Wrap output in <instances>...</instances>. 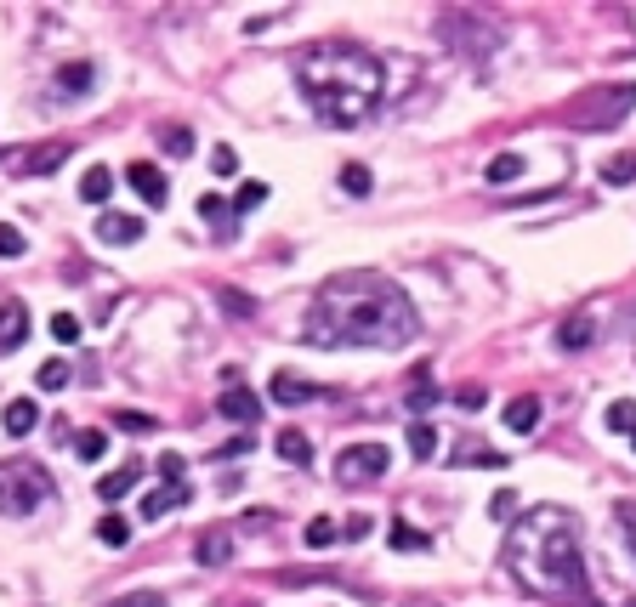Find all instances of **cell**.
<instances>
[{
    "label": "cell",
    "mask_w": 636,
    "mask_h": 607,
    "mask_svg": "<svg viewBox=\"0 0 636 607\" xmlns=\"http://www.w3.org/2000/svg\"><path fill=\"white\" fill-rule=\"evenodd\" d=\"M415 335H421V318H415L409 290L392 273H375V267L324 278L313 295V313L301 324V341L324 352H341V347L398 352Z\"/></svg>",
    "instance_id": "1"
},
{
    "label": "cell",
    "mask_w": 636,
    "mask_h": 607,
    "mask_svg": "<svg viewBox=\"0 0 636 607\" xmlns=\"http://www.w3.org/2000/svg\"><path fill=\"white\" fill-rule=\"evenodd\" d=\"M506 573L529 596L546 602H585L591 573H585V539L580 517L568 505H529L506 528Z\"/></svg>",
    "instance_id": "2"
},
{
    "label": "cell",
    "mask_w": 636,
    "mask_h": 607,
    "mask_svg": "<svg viewBox=\"0 0 636 607\" xmlns=\"http://www.w3.org/2000/svg\"><path fill=\"white\" fill-rule=\"evenodd\" d=\"M296 86L307 97V108L318 114V125L353 131L381 108L387 74H381V57L353 46V40H318L296 57Z\"/></svg>",
    "instance_id": "3"
},
{
    "label": "cell",
    "mask_w": 636,
    "mask_h": 607,
    "mask_svg": "<svg viewBox=\"0 0 636 607\" xmlns=\"http://www.w3.org/2000/svg\"><path fill=\"white\" fill-rule=\"evenodd\" d=\"M46 494H52V471L40 466V460H6V466H0V511H6V517L40 511Z\"/></svg>",
    "instance_id": "4"
},
{
    "label": "cell",
    "mask_w": 636,
    "mask_h": 607,
    "mask_svg": "<svg viewBox=\"0 0 636 607\" xmlns=\"http://www.w3.org/2000/svg\"><path fill=\"white\" fill-rule=\"evenodd\" d=\"M636 108V80H619V86H602L591 91V97H580L574 103V120L585 125V131H619V120Z\"/></svg>",
    "instance_id": "5"
},
{
    "label": "cell",
    "mask_w": 636,
    "mask_h": 607,
    "mask_svg": "<svg viewBox=\"0 0 636 607\" xmlns=\"http://www.w3.org/2000/svg\"><path fill=\"white\" fill-rule=\"evenodd\" d=\"M387 466H392L387 443H353V449L336 454V483H347V488L375 483V477H387Z\"/></svg>",
    "instance_id": "6"
},
{
    "label": "cell",
    "mask_w": 636,
    "mask_h": 607,
    "mask_svg": "<svg viewBox=\"0 0 636 607\" xmlns=\"http://www.w3.org/2000/svg\"><path fill=\"white\" fill-rule=\"evenodd\" d=\"M125 188L137 193L148 210H159L165 199H171V182H165V171H159V165H148V159H131V165H125Z\"/></svg>",
    "instance_id": "7"
},
{
    "label": "cell",
    "mask_w": 636,
    "mask_h": 607,
    "mask_svg": "<svg viewBox=\"0 0 636 607\" xmlns=\"http://www.w3.org/2000/svg\"><path fill=\"white\" fill-rule=\"evenodd\" d=\"M330 392L313 381H301V375H290V369H279L273 375V403H284V409H307V403H324Z\"/></svg>",
    "instance_id": "8"
},
{
    "label": "cell",
    "mask_w": 636,
    "mask_h": 607,
    "mask_svg": "<svg viewBox=\"0 0 636 607\" xmlns=\"http://www.w3.org/2000/svg\"><path fill=\"white\" fill-rule=\"evenodd\" d=\"M216 409H222V420H233V426H256V420H262V398H256V392H245L239 381L222 392V403H216Z\"/></svg>",
    "instance_id": "9"
},
{
    "label": "cell",
    "mask_w": 636,
    "mask_h": 607,
    "mask_svg": "<svg viewBox=\"0 0 636 607\" xmlns=\"http://www.w3.org/2000/svg\"><path fill=\"white\" fill-rule=\"evenodd\" d=\"M29 341V307L23 301H0V358Z\"/></svg>",
    "instance_id": "10"
},
{
    "label": "cell",
    "mask_w": 636,
    "mask_h": 607,
    "mask_svg": "<svg viewBox=\"0 0 636 607\" xmlns=\"http://www.w3.org/2000/svg\"><path fill=\"white\" fill-rule=\"evenodd\" d=\"M52 86H57V97H63V103H80V97L97 86V69H91V63H63V69L52 74Z\"/></svg>",
    "instance_id": "11"
},
{
    "label": "cell",
    "mask_w": 636,
    "mask_h": 607,
    "mask_svg": "<svg viewBox=\"0 0 636 607\" xmlns=\"http://www.w3.org/2000/svg\"><path fill=\"white\" fill-rule=\"evenodd\" d=\"M142 233H148V222L125 216V210H108L103 222H97V239H103V244H137Z\"/></svg>",
    "instance_id": "12"
},
{
    "label": "cell",
    "mask_w": 636,
    "mask_h": 607,
    "mask_svg": "<svg viewBox=\"0 0 636 607\" xmlns=\"http://www.w3.org/2000/svg\"><path fill=\"white\" fill-rule=\"evenodd\" d=\"M591 341H597L591 313H574V318H563V324H557V347H563V352H585Z\"/></svg>",
    "instance_id": "13"
},
{
    "label": "cell",
    "mask_w": 636,
    "mask_h": 607,
    "mask_svg": "<svg viewBox=\"0 0 636 607\" xmlns=\"http://www.w3.org/2000/svg\"><path fill=\"white\" fill-rule=\"evenodd\" d=\"M188 505V488H177V483H159L148 500H142V517L148 522H159V517H171V511H182Z\"/></svg>",
    "instance_id": "14"
},
{
    "label": "cell",
    "mask_w": 636,
    "mask_h": 607,
    "mask_svg": "<svg viewBox=\"0 0 636 607\" xmlns=\"http://www.w3.org/2000/svg\"><path fill=\"white\" fill-rule=\"evenodd\" d=\"M0 426H6V437H29L40 426V403L12 398V403H6V415H0Z\"/></svg>",
    "instance_id": "15"
},
{
    "label": "cell",
    "mask_w": 636,
    "mask_h": 607,
    "mask_svg": "<svg viewBox=\"0 0 636 607\" xmlns=\"http://www.w3.org/2000/svg\"><path fill=\"white\" fill-rule=\"evenodd\" d=\"M137 477H142V460H131V466H120V471H108L103 483H97V500H108V505H120L131 488H137Z\"/></svg>",
    "instance_id": "16"
},
{
    "label": "cell",
    "mask_w": 636,
    "mask_h": 607,
    "mask_svg": "<svg viewBox=\"0 0 636 607\" xmlns=\"http://www.w3.org/2000/svg\"><path fill=\"white\" fill-rule=\"evenodd\" d=\"M194 556L205 562V568H222V562L233 556V534H222V528H205V534H199V545H194Z\"/></svg>",
    "instance_id": "17"
},
{
    "label": "cell",
    "mask_w": 636,
    "mask_h": 607,
    "mask_svg": "<svg viewBox=\"0 0 636 607\" xmlns=\"http://www.w3.org/2000/svg\"><path fill=\"white\" fill-rule=\"evenodd\" d=\"M506 426H512L517 437H529L534 426H540V398H512L506 403Z\"/></svg>",
    "instance_id": "18"
},
{
    "label": "cell",
    "mask_w": 636,
    "mask_h": 607,
    "mask_svg": "<svg viewBox=\"0 0 636 607\" xmlns=\"http://www.w3.org/2000/svg\"><path fill=\"white\" fill-rule=\"evenodd\" d=\"M273 449H279L284 466H313V443H307L301 432H279L273 437Z\"/></svg>",
    "instance_id": "19"
},
{
    "label": "cell",
    "mask_w": 636,
    "mask_h": 607,
    "mask_svg": "<svg viewBox=\"0 0 636 607\" xmlns=\"http://www.w3.org/2000/svg\"><path fill=\"white\" fill-rule=\"evenodd\" d=\"M341 522L336 517H313L307 528H301V539H307V551H330V545H341Z\"/></svg>",
    "instance_id": "20"
},
{
    "label": "cell",
    "mask_w": 636,
    "mask_h": 607,
    "mask_svg": "<svg viewBox=\"0 0 636 607\" xmlns=\"http://www.w3.org/2000/svg\"><path fill=\"white\" fill-rule=\"evenodd\" d=\"M108 193H114V171H103V165H91V171L80 176V199H86V205H103Z\"/></svg>",
    "instance_id": "21"
},
{
    "label": "cell",
    "mask_w": 636,
    "mask_h": 607,
    "mask_svg": "<svg viewBox=\"0 0 636 607\" xmlns=\"http://www.w3.org/2000/svg\"><path fill=\"white\" fill-rule=\"evenodd\" d=\"M387 545H392V551H432V539H426L421 528H409L404 517H398V522L387 528Z\"/></svg>",
    "instance_id": "22"
},
{
    "label": "cell",
    "mask_w": 636,
    "mask_h": 607,
    "mask_svg": "<svg viewBox=\"0 0 636 607\" xmlns=\"http://www.w3.org/2000/svg\"><path fill=\"white\" fill-rule=\"evenodd\" d=\"M63 159H69V148H63V142H52V148H35V154L23 159V176H46V171H57Z\"/></svg>",
    "instance_id": "23"
},
{
    "label": "cell",
    "mask_w": 636,
    "mask_h": 607,
    "mask_svg": "<svg viewBox=\"0 0 636 607\" xmlns=\"http://www.w3.org/2000/svg\"><path fill=\"white\" fill-rule=\"evenodd\" d=\"M602 182H608V188H631L636 182V154H614L608 165H602Z\"/></svg>",
    "instance_id": "24"
},
{
    "label": "cell",
    "mask_w": 636,
    "mask_h": 607,
    "mask_svg": "<svg viewBox=\"0 0 636 607\" xmlns=\"http://www.w3.org/2000/svg\"><path fill=\"white\" fill-rule=\"evenodd\" d=\"M74 454H80L86 466H97L108 454V432H97V426H91V432H74Z\"/></svg>",
    "instance_id": "25"
},
{
    "label": "cell",
    "mask_w": 636,
    "mask_h": 607,
    "mask_svg": "<svg viewBox=\"0 0 636 607\" xmlns=\"http://www.w3.org/2000/svg\"><path fill=\"white\" fill-rule=\"evenodd\" d=\"M489 182H495V188H506V182H517V176H523V154H495L489 159Z\"/></svg>",
    "instance_id": "26"
},
{
    "label": "cell",
    "mask_w": 636,
    "mask_h": 607,
    "mask_svg": "<svg viewBox=\"0 0 636 607\" xmlns=\"http://www.w3.org/2000/svg\"><path fill=\"white\" fill-rule=\"evenodd\" d=\"M432 403H438V392H432V369H415V392H409V415H426V409H432Z\"/></svg>",
    "instance_id": "27"
},
{
    "label": "cell",
    "mask_w": 636,
    "mask_h": 607,
    "mask_svg": "<svg viewBox=\"0 0 636 607\" xmlns=\"http://www.w3.org/2000/svg\"><path fill=\"white\" fill-rule=\"evenodd\" d=\"M159 148H165V154H194L199 142H194V131H188V125H165V131H159Z\"/></svg>",
    "instance_id": "28"
},
{
    "label": "cell",
    "mask_w": 636,
    "mask_h": 607,
    "mask_svg": "<svg viewBox=\"0 0 636 607\" xmlns=\"http://www.w3.org/2000/svg\"><path fill=\"white\" fill-rule=\"evenodd\" d=\"M97 539H103L108 551H120V545H131V522H125V517H103V522H97Z\"/></svg>",
    "instance_id": "29"
},
{
    "label": "cell",
    "mask_w": 636,
    "mask_h": 607,
    "mask_svg": "<svg viewBox=\"0 0 636 607\" xmlns=\"http://www.w3.org/2000/svg\"><path fill=\"white\" fill-rule=\"evenodd\" d=\"M432 449H438V432H432L426 420H415V426H409V454H415V460H432Z\"/></svg>",
    "instance_id": "30"
},
{
    "label": "cell",
    "mask_w": 636,
    "mask_h": 607,
    "mask_svg": "<svg viewBox=\"0 0 636 607\" xmlns=\"http://www.w3.org/2000/svg\"><path fill=\"white\" fill-rule=\"evenodd\" d=\"M35 386H40V392H57V386H69V364H57V358H52V364H40V369H35Z\"/></svg>",
    "instance_id": "31"
},
{
    "label": "cell",
    "mask_w": 636,
    "mask_h": 607,
    "mask_svg": "<svg viewBox=\"0 0 636 607\" xmlns=\"http://www.w3.org/2000/svg\"><path fill=\"white\" fill-rule=\"evenodd\" d=\"M608 432H636V403H608Z\"/></svg>",
    "instance_id": "32"
},
{
    "label": "cell",
    "mask_w": 636,
    "mask_h": 607,
    "mask_svg": "<svg viewBox=\"0 0 636 607\" xmlns=\"http://www.w3.org/2000/svg\"><path fill=\"white\" fill-rule=\"evenodd\" d=\"M370 188H375V182H370L364 165H341V193H353V199H358V193H370Z\"/></svg>",
    "instance_id": "33"
},
{
    "label": "cell",
    "mask_w": 636,
    "mask_h": 607,
    "mask_svg": "<svg viewBox=\"0 0 636 607\" xmlns=\"http://www.w3.org/2000/svg\"><path fill=\"white\" fill-rule=\"evenodd\" d=\"M455 466H506V454H495V449H472V443H466V449L455 454Z\"/></svg>",
    "instance_id": "34"
},
{
    "label": "cell",
    "mask_w": 636,
    "mask_h": 607,
    "mask_svg": "<svg viewBox=\"0 0 636 607\" xmlns=\"http://www.w3.org/2000/svg\"><path fill=\"white\" fill-rule=\"evenodd\" d=\"M108 607H171V602H165L159 590H131V596H114Z\"/></svg>",
    "instance_id": "35"
},
{
    "label": "cell",
    "mask_w": 636,
    "mask_h": 607,
    "mask_svg": "<svg viewBox=\"0 0 636 607\" xmlns=\"http://www.w3.org/2000/svg\"><path fill=\"white\" fill-rule=\"evenodd\" d=\"M159 477H165V483H177V488H188V466H182V454H159Z\"/></svg>",
    "instance_id": "36"
},
{
    "label": "cell",
    "mask_w": 636,
    "mask_h": 607,
    "mask_svg": "<svg viewBox=\"0 0 636 607\" xmlns=\"http://www.w3.org/2000/svg\"><path fill=\"white\" fill-rule=\"evenodd\" d=\"M52 335L63 341V347H74V341H80V318H74V313H57L52 318Z\"/></svg>",
    "instance_id": "37"
},
{
    "label": "cell",
    "mask_w": 636,
    "mask_h": 607,
    "mask_svg": "<svg viewBox=\"0 0 636 607\" xmlns=\"http://www.w3.org/2000/svg\"><path fill=\"white\" fill-rule=\"evenodd\" d=\"M614 517H619V528H625V545H631V556H636V505H631V500H619V505H614Z\"/></svg>",
    "instance_id": "38"
},
{
    "label": "cell",
    "mask_w": 636,
    "mask_h": 607,
    "mask_svg": "<svg viewBox=\"0 0 636 607\" xmlns=\"http://www.w3.org/2000/svg\"><path fill=\"white\" fill-rule=\"evenodd\" d=\"M114 426H120V432H154V415H137V409H120V415H114Z\"/></svg>",
    "instance_id": "39"
},
{
    "label": "cell",
    "mask_w": 636,
    "mask_h": 607,
    "mask_svg": "<svg viewBox=\"0 0 636 607\" xmlns=\"http://www.w3.org/2000/svg\"><path fill=\"white\" fill-rule=\"evenodd\" d=\"M262 199H267V188H262V182H245V188H239V199H233V210L245 216V210H256Z\"/></svg>",
    "instance_id": "40"
},
{
    "label": "cell",
    "mask_w": 636,
    "mask_h": 607,
    "mask_svg": "<svg viewBox=\"0 0 636 607\" xmlns=\"http://www.w3.org/2000/svg\"><path fill=\"white\" fill-rule=\"evenodd\" d=\"M489 517H512L517 522V494H512V488H500V494H495V500H489Z\"/></svg>",
    "instance_id": "41"
},
{
    "label": "cell",
    "mask_w": 636,
    "mask_h": 607,
    "mask_svg": "<svg viewBox=\"0 0 636 607\" xmlns=\"http://www.w3.org/2000/svg\"><path fill=\"white\" fill-rule=\"evenodd\" d=\"M211 165H216V176H239V154H233L228 142H222V148L211 154Z\"/></svg>",
    "instance_id": "42"
},
{
    "label": "cell",
    "mask_w": 636,
    "mask_h": 607,
    "mask_svg": "<svg viewBox=\"0 0 636 607\" xmlns=\"http://www.w3.org/2000/svg\"><path fill=\"white\" fill-rule=\"evenodd\" d=\"M0 256H23V233L12 222H0Z\"/></svg>",
    "instance_id": "43"
},
{
    "label": "cell",
    "mask_w": 636,
    "mask_h": 607,
    "mask_svg": "<svg viewBox=\"0 0 636 607\" xmlns=\"http://www.w3.org/2000/svg\"><path fill=\"white\" fill-rule=\"evenodd\" d=\"M250 449H256V443H250V437H233L228 449H216V460H245Z\"/></svg>",
    "instance_id": "44"
},
{
    "label": "cell",
    "mask_w": 636,
    "mask_h": 607,
    "mask_svg": "<svg viewBox=\"0 0 636 607\" xmlns=\"http://www.w3.org/2000/svg\"><path fill=\"white\" fill-rule=\"evenodd\" d=\"M222 307H233V318H250V295H239V290H222Z\"/></svg>",
    "instance_id": "45"
},
{
    "label": "cell",
    "mask_w": 636,
    "mask_h": 607,
    "mask_svg": "<svg viewBox=\"0 0 636 607\" xmlns=\"http://www.w3.org/2000/svg\"><path fill=\"white\" fill-rule=\"evenodd\" d=\"M455 403H460V409H483V386H460Z\"/></svg>",
    "instance_id": "46"
},
{
    "label": "cell",
    "mask_w": 636,
    "mask_h": 607,
    "mask_svg": "<svg viewBox=\"0 0 636 607\" xmlns=\"http://www.w3.org/2000/svg\"><path fill=\"white\" fill-rule=\"evenodd\" d=\"M341 534H353V539H364V534H370V517H347V522H341Z\"/></svg>",
    "instance_id": "47"
},
{
    "label": "cell",
    "mask_w": 636,
    "mask_h": 607,
    "mask_svg": "<svg viewBox=\"0 0 636 607\" xmlns=\"http://www.w3.org/2000/svg\"><path fill=\"white\" fill-rule=\"evenodd\" d=\"M404 607H438V602H426V596H415V602H404Z\"/></svg>",
    "instance_id": "48"
},
{
    "label": "cell",
    "mask_w": 636,
    "mask_h": 607,
    "mask_svg": "<svg viewBox=\"0 0 636 607\" xmlns=\"http://www.w3.org/2000/svg\"><path fill=\"white\" fill-rule=\"evenodd\" d=\"M580 607H602V602H580Z\"/></svg>",
    "instance_id": "49"
},
{
    "label": "cell",
    "mask_w": 636,
    "mask_h": 607,
    "mask_svg": "<svg viewBox=\"0 0 636 607\" xmlns=\"http://www.w3.org/2000/svg\"><path fill=\"white\" fill-rule=\"evenodd\" d=\"M631 449H636V432H631Z\"/></svg>",
    "instance_id": "50"
}]
</instances>
